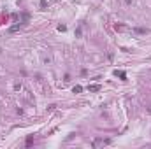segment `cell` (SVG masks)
<instances>
[{"label": "cell", "mask_w": 151, "mask_h": 149, "mask_svg": "<svg viewBox=\"0 0 151 149\" xmlns=\"http://www.w3.org/2000/svg\"><path fill=\"white\" fill-rule=\"evenodd\" d=\"M135 32H137V33H148L149 30H146V28H135Z\"/></svg>", "instance_id": "4"}, {"label": "cell", "mask_w": 151, "mask_h": 149, "mask_svg": "<svg viewBox=\"0 0 151 149\" xmlns=\"http://www.w3.org/2000/svg\"><path fill=\"white\" fill-rule=\"evenodd\" d=\"M114 75H116V77H119L121 81H127V74L123 70H114Z\"/></svg>", "instance_id": "1"}, {"label": "cell", "mask_w": 151, "mask_h": 149, "mask_svg": "<svg viewBox=\"0 0 151 149\" xmlns=\"http://www.w3.org/2000/svg\"><path fill=\"white\" fill-rule=\"evenodd\" d=\"M102 144H109V140H104V139H95L93 140V147H99Z\"/></svg>", "instance_id": "2"}, {"label": "cell", "mask_w": 151, "mask_h": 149, "mask_svg": "<svg viewBox=\"0 0 151 149\" xmlns=\"http://www.w3.org/2000/svg\"><path fill=\"white\" fill-rule=\"evenodd\" d=\"M81 91H83L81 86H74V93H81Z\"/></svg>", "instance_id": "5"}, {"label": "cell", "mask_w": 151, "mask_h": 149, "mask_svg": "<svg viewBox=\"0 0 151 149\" xmlns=\"http://www.w3.org/2000/svg\"><path fill=\"white\" fill-rule=\"evenodd\" d=\"M58 30H60V32H65V30H67V26H65V25H60Z\"/></svg>", "instance_id": "6"}, {"label": "cell", "mask_w": 151, "mask_h": 149, "mask_svg": "<svg viewBox=\"0 0 151 149\" xmlns=\"http://www.w3.org/2000/svg\"><path fill=\"white\" fill-rule=\"evenodd\" d=\"M88 89H90V91H99V89H100V84H90Z\"/></svg>", "instance_id": "3"}]
</instances>
